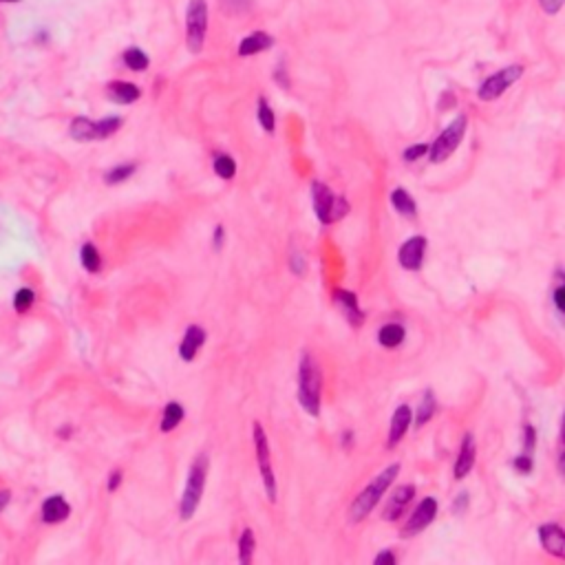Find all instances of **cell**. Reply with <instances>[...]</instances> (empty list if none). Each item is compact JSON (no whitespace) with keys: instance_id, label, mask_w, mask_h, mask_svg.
<instances>
[{"instance_id":"obj_30","label":"cell","mask_w":565,"mask_h":565,"mask_svg":"<svg viewBox=\"0 0 565 565\" xmlns=\"http://www.w3.org/2000/svg\"><path fill=\"white\" fill-rule=\"evenodd\" d=\"M433 413H435V398H433V393L428 391V393L424 395V402H422V406H420V411H417V420H415V424H417V426H424V424L433 417Z\"/></svg>"},{"instance_id":"obj_25","label":"cell","mask_w":565,"mask_h":565,"mask_svg":"<svg viewBox=\"0 0 565 565\" xmlns=\"http://www.w3.org/2000/svg\"><path fill=\"white\" fill-rule=\"evenodd\" d=\"M254 550H256L254 535H252V530H250V528H245V530H243V535H241V539H239V561L247 565V563L252 561Z\"/></svg>"},{"instance_id":"obj_37","label":"cell","mask_w":565,"mask_h":565,"mask_svg":"<svg viewBox=\"0 0 565 565\" xmlns=\"http://www.w3.org/2000/svg\"><path fill=\"white\" fill-rule=\"evenodd\" d=\"M384 563H389V565H395V555L393 552H380V555L376 557V565H384Z\"/></svg>"},{"instance_id":"obj_36","label":"cell","mask_w":565,"mask_h":565,"mask_svg":"<svg viewBox=\"0 0 565 565\" xmlns=\"http://www.w3.org/2000/svg\"><path fill=\"white\" fill-rule=\"evenodd\" d=\"M555 305H557V309L565 316V285L555 289Z\"/></svg>"},{"instance_id":"obj_3","label":"cell","mask_w":565,"mask_h":565,"mask_svg":"<svg viewBox=\"0 0 565 565\" xmlns=\"http://www.w3.org/2000/svg\"><path fill=\"white\" fill-rule=\"evenodd\" d=\"M206 477H208V455L199 453L192 461V466L188 470L186 477V488L182 495V504H179V513H182V519H190L195 515L197 506L201 501V495L206 490Z\"/></svg>"},{"instance_id":"obj_40","label":"cell","mask_w":565,"mask_h":565,"mask_svg":"<svg viewBox=\"0 0 565 565\" xmlns=\"http://www.w3.org/2000/svg\"><path fill=\"white\" fill-rule=\"evenodd\" d=\"M221 245H223V228L219 225V228H214V247L219 250Z\"/></svg>"},{"instance_id":"obj_5","label":"cell","mask_w":565,"mask_h":565,"mask_svg":"<svg viewBox=\"0 0 565 565\" xmlns=\"http://www.w3.org/2000/svg\"><path fill=\"white\" fill-rule=\"evenodd\" d=\"M312 199H314V210L316 217L320 219V223H334L338 219H343L349 206L343 197H336L334 192L320 182H314L312 186Z\"/></svg>"},{"instance_id":"obj_19","label":"cell","mask_w":565,"mask_h":565,"mask_svg":"<svg viewBox=\"0 0 565 565\" xmlns=\"http://www.w3.org/2000/svg\"><path fill=\"white\" fill-rule=\"evenodd\" d=\"M334 298H336V303L345 309V314H347V318H349V320L356 323V325L363 323L365 316H363V312H360V307H358L356 294L345 291V289H336V291H334Z\"/></svg>"},{"instance_id":"obj_28","label":"cell","mask_w":565,"mask_h":565,"mask_svg":"<svg viewBox=\"0 0 565 565\" xmlns=\"http://www.w3.org/2000/svg\"><path fill=\"white\" fill-rule=\"evenodd\" d=\"M33 303H36V294H33V289L29 287H22L16 291V296H14V309L18 314H25L33 307Z\"/></svg>"},{"instance_id":"obj_21","label":"cell","mask_w":565,"mask_h":565,"mask_svg":"<svg viewBox=\"0 0 565 565\" xmlns=\"http://www.w3.org/2000/svg\"><path fill=\"white\" fill-rule=\"evenodd\" d=\"M378 341H380L382 347H389V349L402 345L404 343V327L398 325V323L384 325L382 329H380V334H378Z\"/></svg>"},{"instance_id":"obj_35","label":"cell","mask_w":565,"mask_h":565,"mask_svg":"<svg viewBox=\"0 0 565 565\" xmlns=\"http://www.w3.org/2000/svg\"><path fill=\"white\" fill-rule=\"evenodd\" d=\"M515 468H517V470H521V472H530V470H533V459H530L528 455L517 457V459H515Z\"/></svg>"},{"instance_id":"obj_12","label":"cell","mask_w":565,"mask_h":565,"mask_svg":"<svg viewBox=\"0 0 565 565\" xmlns=\"http://www.w3.org/2000/svg\"><path fill=\"white\" fill-rule=\"evenodd\" d=\"M413 495H415V488L409 483V486H400V488H395L393 495L389 497V504L387 508H384V519L387 521H395V519H400L402 513L406 510V504H409L413 499Z\"/></svg>"},{"instance_id":"obj_39","label":"cell","mask_w":565,"mask_h":565,"mask_svg":"<svg viewBox=\"0 0 565 565\" xmlns=\"http://www.w3.org/2000/svg\"><path fill=\"white\" fill-rule=\"evenodd\" d=\"M11 501V490H0V513L5 510Z\"/></svg>"},{"instance_id":"obj_6","label":"cell","mask_w":565,"mask_h":565,"mask_svg":"<svg viewBox=\"0 0 565 565\" xmlns=\"http://www.w3.org/2000/svg\"><path fill=\"white\" fill-rule=\"evenodd\" d=\"M208 33V3L206 0H190L186 14V40L192 53L203 49Z\"/></svg>"},{"instance_id":"obj_7","label":"cell","mask_w":565,"mask_h":565,"mask_svg":"<svg viewBox=\"0 0 565 565\" xmlns=\"http://www.w3.org/2000/svg\"><path fill=\"white\" fill-rule=\"evenodd\" d=\"M521 75H524L521 64H513V66H506V69H501V71H497L495 75L488 77V80H483V84L477 88L479 99L492 102L497 97H501Z\"/></svg>"},{"instance_id":"obj_42","label":"cell","mask_w":565,"mask_h":565,"mask_svg":"<svg viewBox=\"0 0 565 565\" xmlns=\"http://www.w3.org/2000/svg\"><path fill=\"white\" fill-rule=\"evenodd\" d=\"M561 439H563V444H565V415H563V424H561Z\"/></svg>"},{"instance_id":"obj_26","label":"cell","mask_w":565,"mask_h":565,"mask_svg":"<svg viewBox=\"0 0 565 565\" xmlns=\"http://www.w3.org/2000/svg\"><path fill=\"white\" fill-rule=\"evenodd\" d=\"M82 265L86 267V272H97L99 265H102V258H99V252H97V247L93 243H86L82 247Z\"/></svg>"},{"instance_id":"obj_15","label":"cell","mask_w":565,"mask_h":565,"mask_svg":"<svg viewBox=\"0 0 565 565\" xmlns=\"http://www.w3.org/2000/svg\"><path fill=\"white\" fill-rule=\"evenodd\" d=\"M206 343V332L201 329V327H197V325H190L188 329H186V334H184V341H182V345H179V356H182V360H190L197 356V352H199V347Z\"/></svg>"},{"instance_id":"obj_29","label":"cell","mask_w":565,"mask_h":565,"mask_svg":"<svg viewBox=\"0 0 565 565\" xmlns=\"http://www.w3.org/2000/svg\"><path fill=\"white\" fill-rule=\"evenodd\" d=\"M258 122H261V126H263L267 133H272L274 126H276L274 111L269 108V104H267V99H265V97L258 99Z\"/></svg>"},{"instance_id":"obj_27","label":"cell","mask_w":565,"mask_h":565,"mask_svg":"<svg viewBox=\"0 0 565 565\" xmlns=\"http://www.w3.org/2000/svg\"><path fill=\"white\" fill-rule=\"evenodd\" d=\"M214 173L221 179H232L236 173V164L230 155H217L214 157Z\"/></svg>"},{"instance_id":"obj_1","label":"cell","mask_w":565,"mask_h":565,"mask_svg":"<svg viewBox=\"0 0 565 565\" xmlns=\"http://www.w3.org/2000/svg\"><path fill=\"white\" fill-rule=\"evenodd\" d=\"M320 389H323L320 367L312 354H305L298 369V400L309 415L320 413Z\"/></svg>"},{"instance_id":"obj_31","label":"cell","mask_w":565,"mask_h":565,"mask_svg":"<svg viewBox=\"0 0 565 565\" xmlns=\"http://www.w3.org/2000/svg\"><path fill=\"white\" fill-rule=\"evenodd\" d=\"M135 173V166L133 164H122L117 168H113V171L106 173V184H122V182H126L128 177H133Z\"/></svg>"},{"instance_id":"obj_18","label":"cell","mask_w":565,"mask_h":565,"mask_svg":"<svg viewBox=\"0 0 565 565\" xmlns=\"http://www.w3.org/2000/svg\"><path fill=\"white\" fill-rule=\"evenodd\" d=\"M106 93L113 102H119V104H133V102H137L142 95L140 86H135L131 82H111Z\"/></svg>"},{"instance_id":"obj_14","label":"cell","mask_w":565,"mask_h":565,"mask_svg":"<svg viewBox=\"0 0 565 565\" xmlns=\"http://www.w3.org/2000/svg\"><path fill=\"white\" fill-rule=\"evenodd\" d=\"M69 513H71V506L62 495H53L42 504V521L44 524H60L69 517Z\"/></svg>"},{"instance_id":"obj_22","label":"cell","mask_w":565,"mask_h":565,"mask_svg":"<svg viewBox=\"0 0 565 565\" xmlns=\"http://www.w3.org/2000/svg\"><path fill=\"white\" fill-rule=\"evenodd\" d=\"M391 203H393V208H395V210L402 212V214H406V217H415L417 206H415V201L411 199V195H409L406 190L395 188V190L391 192Z\"/></svg>"},{"instance_id":"obj_11","label":"cell","mask_w":565,"mask_h":565,"mask_svg":"<svg viewBox=\"0 0 565 565\" xmlns=\"http://www.w3.org/2000/svg\"><path fill=\"white\" fill-rule=\"evenodd\" d=\"M539 539L541 546H544L550 555H555L559 559H565V530L555 526V524H546L539 528Z\"/></svg>"},{"instance_id":"obj_34","label":"cell","mask_w":565,"mask_h":565,"mask_svg":"<svg viewBox=\"0 0 565 565\" xmlns=\"http://www.w3.org/2000/svg\"><path fill=\"white\" fill-rule=\"evenodd\" d=\"M539 5H541V9H544L548 16H555V14H559V11H561V7L565 5V0H539Z\"/></svg>"},{"instance_id":"obj_23","label":"cell","mask_w":565,"mask_h":565,"mask_svg":"<svg viewBox=\"0 0 565 565\" xmlns=\"http://www.w3.org/2000/svg\"><path fill=\"white\" fill-rule=\"evenodd\" d=\"M184 406L179 404V402H168L166 404V409H164V417H162V431H173V428L184 420Z\"/></svg>"},{"instance_id":"obj_38","label":"cell","mask_w":565,"mask_h":565,"mask_svg":"<svg viewBox=\"0 0 565 565\" xmlns=\"http://www.w3.org/2000/svg\"><path fill=\"white\" fill-rule=\"evenodd\" d=\"M122 483V472L115 470V472H111V479H108V490H117V486Z\"/></svg>"},{"instance_id":"obj_33","label":"cell","mask_w":565,"mask_h":565,"mask_svg":"<svg viewBox=\"0 0 565 565\" xmlns=\"http://www.w3.org/2000/svg\"><path fill=\"white\" fill-rule=\"evenodd\" d=\"M428 153V146L426 144H415V146H411V149H406L404 151V160L406 162H417L420 160V157H424Z\"/></svg>"},{"instance_id":"obj_9","label":"cell","mask_w":565,"mask_h":565,"mask_svg":"<svg viewBox=\"0 0 565 565\" xmlns=\"http://www.w3.org/2000/svg\"><path fill=\"white\" fill-rule=\"evenodd\" d=\"M435 515H437V501L433 499V497H426V499L415 508V513L411 515L409 524L404 526L402 537H415L417 533H422L424 528L431 526Z\"/></svg>"},{"instance_id":"obj_32","label":"cell","mask_w":565,"mask_h":565,"mask_svg":"<svg viewBox=\"0 0 565 565\" xmlns=\"http://www.w3.org/2000/svg\"><path fill=\"white\" fill-rule=\"evenodd\" d=\"M122 126V117H106L97 122V140H106Z\"/></svg>"},{"instance_id":"obj_43","label":"cell","mask_w":565,"mask_h":565,"mask_svg":"<svg viewBox=\"0 0 565 565\" xmlns=\"http://www.w3.org/2000/svg\"><path fill=\"white\" fill-rule=\"evenodd\" d=\"M0 3H18V0H0Z\"/></svg>"},{"instance_id":"obj_17","label":"cell","mask_w":565,"mask_h":565,"mask_svg":"<svg viewBox=\"0 0 565 565\" xmlns=\"http://www.w3.org/2000/svg\"><path fill=\"white\" fill-rule=\"evenodd\" d=\"M274 44L272 36L265 31H254L250 33V36H245L243 42L239 44V55H243V58H247V55H254V53H261L265 49H269Z\"/></svg>"},{"instance_id":"obj_2","label":"cell","mask_w":565,"mask_h":565,"mask_svg":"<svg viewBox=\"0 0 565 565\" xmlns=\"http://www.w3.org/2000/svg\"><path fill=\"white\" fill-rule=\"evenodd\" d=\"M398 472H400V466L398 464H391L389 468H384L378 477L371 481L367 488L360 492L356 499H354V504H352V508H349V517H352V521L354 524H358V521H363V519L374 510V508L378 506V501L382 499V495H384V490L389 488V486L393 483V479L398 477Z\"/></svg>"},{"instance_id":"obj_10","label":"cell","mask_w":565,"mask_h":565,"mask_svg":"<svg viewBox=\"0 0 565 565\" xmlns=\"http://www.w3.org/2000/svg\"><path fill=\"white\" fill-rule=\"evenodd\" d=\"M424 252H426V239H424V236H411V239L404 241L402 247H400V254H398L400 265L404 269H420Z\"/></svg>"},{"instance_id":"obj_8","label":"cell","mask_w":565,"mask_h":565,"mask_svg":"<svg viewBox=\"0 0 565 565\" xmlns=\"http://www.w3.org/2000/svg\"><path fill=\"white\" fill-rule=\"evenodd\" d=\"M464 133H466V115H459V117H455L453 124H450V126L433 142V146H431V162L442 164L444 160H448V157L453 155L455 149L459 146L461 137H464Z\"/></svg>"},{"instance_id":"obj_4","label":"cell","mask_w":565,"mask_h":565,"mask_svg":"<svg viewBox=\"0 0 565 565\" xmlns=\"http://www.w3.org/2000/svg\"><path fill=\"white\" fill-rule=\"evenodd\" d=\"M252 435H254V450H256L258 470H261V477H263V486H265L267 499H269V501H276V495H278L276 475H274V468H272V455H269L267 435H265V431H263L261 422H254V426H252Z\"/></svg>"},{"instance_id":"obj_41","label":"cell","mask_w":565,"mask_h":565,"mask_svg":"<svg viewBox=\"0 0 565 565\" xmlns=\"http://www.w3.org/2000/svg\"><path fill=\"white\" fill-rule=\"evenodd\" d=\"M559 468H561V472L565 475V453H563V455L559 457Z\"/></svg>"},{"instance_id":"obj_24","label":"cell","mask_w":565,"mask_h":565,"mask_svg":"<svg viewBox=\"0 0 565 565\" xmlns=\"http://www.w3.org/2000/svg\"><path fill=\"white\" fill-rule=\"evenodd\" d=\"M124 64H126L131 71H146V69H149L151 60L142 49L131 47V49L124 51Z\"/></svg>"},{"instance_id":"obj_16","label":"cell","mask_w":565,"mask_h":565,"mask_svg":"<svg viewBox=\"0 0 565 565\" xmlns=\"http://www.w3.org/2000/svg\"><path fill=\"white\" fill-rule=\"evenodd\" d=\"M409 424H411V409L406 404L398 406L391 417V428H389V446H395L400 442V439L406 435L409 431Z\"/></svg>"},{"instance_id":"obj_20","label":"cell","mask_w":565,"mask_h":565,"mask_svg":"<svg viewBox=\"0 0 565 565\" xmlns=\"http://www.w3.org/2000/svg\"><path fill=\"white\" fill-rule=\"evenodd\" d=\"M71 137L77 142H91L97 140V122H91L88 117H75L71 122Z\"/></svg>"},{"instance_id":"obj_13","label":"cell","mask_w":565,"mask_h":565,"mask_svg":"<svg viewBox=\"0 0 565 565\" xmlns=\"http://www.w3.org/2000/svg\"><path fill=\"white\" fill-rule=\"evenodd\" d=\"M475 457H477V450H475V439H472L470 433H466L464 435V442H461V450H459V455H457V461H455V468H453L455 479H464L466 475L472 470Z\"/></svg>"}]
</instances>
